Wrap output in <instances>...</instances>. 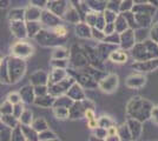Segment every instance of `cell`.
<instances>
[{"label": "cell", "instance_id": "1", "mask_svg": "<svg viewBox=\"0 0 158 141\" xmlns=\"http://www.w3.org/2000/svg\"><path fill=\"white\" fill-rule=\"evenodd\" d=\"M13 49H14V53L20 54L21 57H28V55L25 53V49L32 51V47L30 46V45H27V44H25V42H19V44L14 45Z\"/></svg>", "mask_w": 158, "mask_h": 141}, {"label": "cell", "instance_id": "2", "mask_svg": "<svg viewBox=\"0 0 158 141\" xmlns=\"http://www.w3.org/2000/svg\"><path fill=\"white\" fill-rule=\"evenodd\" d=\"M54 32L58 34V35H65L66 34V29L64 27H56V29H54Z\"/></svg>", "mask_w": 158, "mask_h": 141}, {"label": "cell", "instance_id": "3", "mask_svg": "<svg viewBox=\"0 0 158 141\" xmlns=\"http://www.w3.org/2000/svg\"><path fill=\"white\" fill-rule=\"evenodd\" d=\"M97 126V121L94 120V119H91V120L89 121V127L90 128H94Z\"/></svg>", "mask_w": 158, "mask_h": 141}, {"label": "cell", "instance_id": "4", "mask_svg": "<svg viewBox=\"0 0 158 141\" xmlns=\"http://www.w3.org/2000/svg\"><path fill=\"white\" fill-rule=\"evenodd\" d=\"M86 116L89 118V120H91V119L94 118V114H93L92 111H90V109H89V111H86Z\"/></svg>", "mask_w": 158, "mask_h": 141}, {"label": "cell", "instance_id": "5", "mask_svg": "<svg viewBox=\"0 0 158 141\" xmlns=\"http://www.w3.org/2000/svg\"><path fill=\"white\" fill-rule=\"evenodd\" d=\"M109 133H110V135H114L116 134V128H110V129H109Z\"/></svg>", "mask_w": 158, "mask_h": 141}]
</instances>
